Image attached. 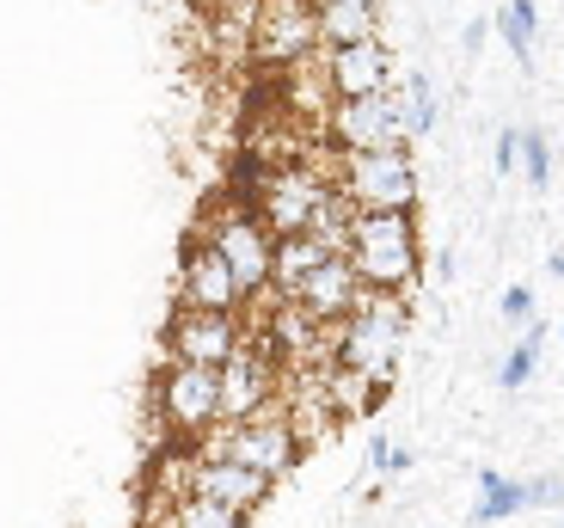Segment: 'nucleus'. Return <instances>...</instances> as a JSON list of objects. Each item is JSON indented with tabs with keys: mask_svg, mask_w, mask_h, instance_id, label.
<instances>
[{
	"mask_svg": "<svg viewBox=\"0 0 564 528\" xmlns=\"http://www.w3.org/2000/svg\"><path fill=\"white\" fill-rule=\"evenodd\" d=\"M405 326H411L405 295H375V289H362L356 308L332 326V363L387 394L393 387V363L405 351Z\"/></svg>",
	"mask_w": 564,
	"mask_h": 528,
	"instance_id": "1",
	"label": "nucleus"
},
{
	"mask_svg": "<svg viewBox=\"0 0 564 528\" xmlns=\"http://www.w3.org/2000/svg\"><path fill=\"white\" fill-rule=\"evenodd\" d=\"M356 289L375 295H405L417 277V222L399 209H356L350 215V246H344Z\"/></svg>",
	"mask_w": 564,
	"mask_h": 528,
	"instance_id": "2",
	"label": "nucleus"
},
{
	"mask_svg": "<svg viewBox=\"0 0 564 528\" xmlns=\"http://www.w3.org/2000/svg\"><path fill=\"white\" fill-rule=\"evenodd\" d=\"M325 185L350 209H417V166L405 148H375V154H338L325 166Z\"/></svg>",
	"mask_w": 564,
	"mask_h": 528,
	"instance_id": "3",
	"label": "nucleus"
},
{
	"mask_svg": "<svg viewBox=\"0 0 564 528\" xmlns=\"http://www.w3.org/2000/svg\"><path fill=\"white\" fill-rule=\"evenodd\" d=\"M203 455H227V461H240V467H252L258 479H270V486H276L282 473H295L301 443H295V430H289V418L276 412V400H270L264 412L240 418V424L209 430V437H203Z\"/></svg>",
	"mask_w": 564,
	"mask_h": 528,
	"instance_id": "4",
	"label": "nucleus"
},
{
	"mask_svg": "<svg viewBox=\"0 0 564 528\" xmlns=\"http://www.w3.org/2000/svg\"><path fill=\"white\" fill-rule=\"evenodd\" d=\"M332 197V185H325V166H282V172H264L258 179V222H264V234L276 240V234H307L313 209Z\"/></svg>",
	"mask_w": 564,
	"mask_h": 528,
	"instance_id": "5",
	"label": "nucleus"
},
{
	"mask_svg": "<svg viewBox=\"0 0 564 528\" xmlns=\"http://www.w3.org/2000/svg\"><path fill=\"white\" fill-rule=\"evenodd\" d=\"M325 136L338 142V154H375V148H405V117H399V93H368V99H338L325 117Z\"/></svg>",
	"mask_w": 564,
	"mask_h": 528,
	"instance_id": "6",
	"label": "nucleus"
},
{
	"mask_svg": "<svg viewBox=\"0 0 564 528\" xmlns=\"http://www.w3.org/2000/svg\"><path fill=\"white\" fill-rule=\"evenodd\" d=\"M276 375H282V363L270 357L264 338L234 344V357L215 369V387H221V424H240V418L264 412V406L276 400Z\"/></svg>",
	"mask_w": 564,
	"mask_h": 528,
	"instance_id": "7",
	"label": "nucleus"
},
{
	"mask_svg": "<svg viewBox=\"0 0 564 528\" xmlns=\"http://www.w3.org/2000/svg\"><path fill=\"white\" fill-rule=\"evenodd\" d=\"M160 418H166L178 437H209V430L221 424V387H215V369L166 363V375H160Z\"/></svg>",
	"mask_w": 564,
	"mask_h": 528,
	"instance_id": "8",
	"label": "nucleus"
},
{
	"mask_svg": "<svg viewBox=\"0 0 564 528\" xmlns=\"http://www.w3.org/2000/svg\"><path fill=\"white\" fill-rule=\"evenodd\" d=\"M209 246L227 258V271L240 283V295H270V234L252 209H227L215 215Z\"/></svg>",
	"mask_w": 564,
	"mask_h": 528,
	"instance_id": "9",
	"label": "nucleus"
},
{
	"mask_svg": "<svg viewBox=\"0 0 564 528\" xmlns=\"http://www.w3.org/2000/svg\"><path fill=\"white\" fill-rule=\"evenodd\" d=\"M246 338L240 314H203V308H178L166 332V357L191 363V369H221L234 357V344Z\"/></svg>",
	"mask_w": 564,
	"mask_h": 528,
	"instance_id": "10",
	"label": "nucleus"
},
{
	"mask_svg": "<svg viewBox=\"0 0 564 528\" xmlns=\"http://www.w3.org/2000/svg\"><path fill=\"white\" fill-rule=\"evenodd\" d=\"M184 492L191 498H209V504H227L234 516H252L258 504L270 498V479H258L252 467H240V461H227V455H191L184 461Z\"/></svg>",
	"mask_w": 564,
	"mask_h": 528,
	"instance_id": "11",
	"label": "nucleus"
},
{
	"mask_svg": "<svg viewBox=\"0 0 564 528\" xmlns=\"http://www.w3.org/2000/svg\"><path fill=\"white\" fill-rule=\"evenodd\" d=\"M319 43L307 0H258L252 13V56L258 62H301Z\"/></svg>",
	"mask_w": 564,
	"mask_h": 528,
	"instance_id": "12",
	"label": "nucleus"
},
{
	"mask_svg": "<svg viewBox=\"0 0 564 528\" xmlns=\"http://www.w3.org/2000/svg\"><path fill=\"white\" fill-rule=\"evenodd\" d=\"M240 283L227 271V258L215 252L209 240H191L184 246V265H178V308H203V314H240Z\"/></svg>",
	"mask_w": 564,
	"mask_h": 528,
	"instance_id": "13",
	"label": "nucleus"
},
{
	"mask_svg": "<svg viewBox=\"0 0 564 528\" xmlns=\"http://www.w3.org/2000/svg\"><path fill=\"white\" fill-rule=\"evenodd\" d=\"M325 86H332L338 99H368V93H387V86H393V56H387V43L368 37V43L325 50Z\"/></svg>",
	"mask_w": 564,
	"mask_h": 528,
	"instance_id": "14",
	"label": "nucleus"
},
{
	"mask_svg": "<svg viewBox=\"0 0 564 528\" xmlns=\"http://www.w3.org/2000/svg\"><path fill=\"white\" fill-rule=\"evenodd\" d=\"M356 295H362V289H356L350 265H344V258H325L319 271H307L295 283V295H282V301H295L313 326H338V320L356 308Z\"/></svg>",
	"mask_w": 564,
	"mask_h": 528,
	"instance_id": "15",
	"label": "nucleus"
},
{
	"mask_svg": "<svg viewBox=\"0 0 564 528\" xmlns=\"http://www.w3.org/2000/svg\"><path fill=\"white\" fill-rule=\"evenodd\" d=\"M313 7V31H319L325 50H344V43H368L381 31L375 0H307Z\"/></svg>",
	"mask_w": 564,
	"mask_h": 528,
	"instance_id": "16",
	"label": "nucleus"
},
{
	"mask_svg": "<svg viewBox=\"0 0 564 528\" xmlns=\"http://www.w3.org/2000/svg\"><path fill=\"white\" fill-rule=\"evenodd\" d=\"M325 258L332 252H325L313 234H276V240H270V289H276V295H295V283L307 271H319Z\"/></svg>",
	"mask_w": 564,
	"mask_h": 528,
	"instance_id": "17",
	"label": "nucleus"
},
{
	"mask_svg": "<svg viewBox=\"0 0 564 528\" xmlns=\"http://www.w3.org/2000/svg\"><path fill=\"white\" fill-rule=\"evenodd\" d=\"M319 394H325V406H332V418H368L375 406H381V387H368L362 375L338 369V363L319 369Z\"/></svg>",
	"mask_w": 564,
	"mask_h": 528,
	"instance_id": "18",
	"label": "nucleus"
},
{
	"mask_svg": "<svg viewBox=\"0 0 564 528\" xmlns=\"http://www.w3.org/2000/svg\"><path fill=\"white\" fill-rule=\"evenodd\" d=\"M522 510H528L522 486H516V479H503V473L485 467V473H479V504H473V522L491 528V522H503V516H522Z\"/></svg>",
	"mask_w": 564,
	"mask_h": 528,
	"instance_id": "19",
	"label": "nucleus"
},
{
	"mask_svg": "<svg viewBox=\"0 0 564 528\" xmlns=\"http://www.w3.org/2000/svg\"><path fill=\"white\" fill-rule=\"evenodd\" d=\"M154 528H246V516H234L227 504H209V498H191V492H178L166 510V522Z\"/></svg>",
	"mask_w": 564,
	"mask_h": 528,
	"instance_id": "20",
	"label": "nucleus"
},
{
	"mask_svg": "<svg viewBox=\"0 0 564 528\" xmlns=\"http://www.w3.org/2000/svg\"><path fill=\"white\" fill-rule=\"evenodd\" d=\"M534 25H540V13H534V0H503L497 7V31H503V43L516 50V62H534Z\"/></svg>",
	"mask_w": 564,
	"mask_h": 528,
	"instance_id": "21",
	"label": "nucleus"
},
{
	"mask_svg": "<svg viewBox=\"0 0 564 528\" xmlns=\"http://www.w3.org/2000/svg\"><path fill=\"white\" fill-rule=\"evenodd\" d=\"M540 351H546V320L534 314V320H528V338L503 357V375H497V381H503L509 394H516V387H528V381H534V369H540Z\"/></svg>",
	"mask_w": 564,
	"mask_h": 528,
	"instance_id": "22",
	"label": "nucleus"
},
{
	"mask_svg": "<svg viewBox=\"0 0 564 528\" xmlns=\"http://www.w3.org/2000/svg\"><path fill=\"white\" fill-rule=\"evenodd\" d=\"M399 117H405V136H423V129H436V86H430V74L411 68L405 93H399Z\"/></svg>",
	"mask_w": 564,
	"mask_h": 528,
	"instance_id": "23",
	"label": "nucleus"
},
{
	"mask_svg": "<svg viewBox=\"0 0 564 528\" xmlns=\"http://www.w3.org/2000/svg\"><path fill=\"white\" fill-rule=\"evenodd\" d=\"M516 166L528 172V185L546 191L552 185V148H546V129H522V154H516Z\"/></svg>",
	"mask_w": 564,
	"mask_h": 528,
	"instance_id": "24",
	"label": "nucleus"
},
{
	"mask_svg": "<svg viewBox=\"0 0 564 528\" xmlns=\"http://www.w3.org/2000/svg\"><path fill=\"white\" fill-rule=\"evenodd\" d=\"M503 320H516V326H528V320H534V289L509 283V289H503Z\"/></svg>",
	"mask_w": 564,
	"mask_h": 528,
	"instance_id": "25",
	"label": "nucleus"
},
{
	"mask_svg": "<svg viewBox=\"0 0 564 528\" xmlns=\"http://www.w3.org/2000/svg\"><path fill=\"white\" fill-rule=\"evenodd\" d=\"M522 498H528V510H552V504H558V479L540 473V479H528V486H522Z\"/></svg>",
	"mask_w": 564,
	"mask_h": 528,
	"instance_id": "26",
	"label": "nucleus"
},
{
	"mask_svg": "<svg viewBox=\"0 0 564 528\" xmlns=\"http://www.w3.org/2000/svg\"><path fill=\"white\" fill-rule=\"evenodd\" d=\"M516 154H522V129H497V172H516Z\"/></svg>",
	"mask_w": 564,
	"mask_h": 528,
	"instance_id": "27",
	"label": "nucleus"
},
{
	"mask_svg": "<svg viewBox=\"0 0 564 528\" xmlns=\"http://www.w3.org/2000/svg\"><path fill=\"white\" fill-rule=\"evenodd\" d=\"M411 461H417L411 449H387V455H381V473H411Z\"/></svg>",
	"mask_w": 564,
	"mask_h": 528,
	"instance_id": "28",
	"label": "nucleus"
},
{
	"mask_svg": "<svg viewBox=\"0 0 564 528\" xmlns=\"http://www.w3.org/2000/svg\"><path fill=\"white\" fill-rule=\"evenodd\" d=\"M485 31H491V19H473V25H466V56H479V43H485Z\"/></svg>",
	"mask_w": 564,
	"mask_h": 528,
	"instance_id": "29",
	"label": "nucleus"
},
{
	"mask_svg": "<svg viewBox=\"0 0 564 528\" xmlns=\"http://www.w3.org/2000/svg\"><path fill=\"white\" fill-rule=\"evenodd\" d=\"M148 528H154V522H148Z\"/></svg>",
	"mask_w": 564,
	"mask_h": 528,
	"instance_id": "30",
	"label": "nucleus"
}]
</instances>
